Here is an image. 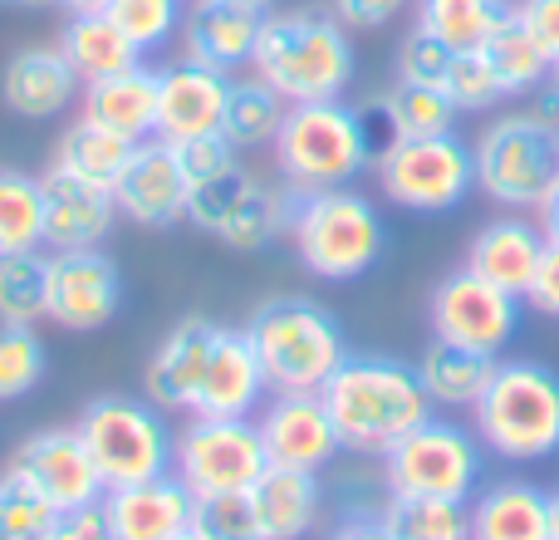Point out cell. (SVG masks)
Returning <instances> with one entry per match:
<instances>
[{"mask_svg":"<svg viewBox=\"0 0 559 540\" xmlns=\"http://www.w3.org/2000/svg\"><path fill=\"white\" fill-rule=\"evenodd\" d=\"M319 398L338 427V443L364 457H383L397 437L432 418V398L417 378V364L388 354H348L319 388Z\"/></svg>","mask_w":559,"mask_h":540,"instance_id":"6da1fadb","label":"cell"},{"mask_svg":"<svg viewBox=\"0 0 559 540\" xmlns=\"http://www.w3.org/2000/svg\"><path fill=\"white\" fill-rule=\"evenodd\" d=\"M251 69L285 104L344 98V89L354 84V45H348V30L338 25V15L280 10V15L261 20Z\"/></svg>","mask_w":559,"mask_h":540,"instance_id":"7a4b0ae2","label":"cell"},{"mask_svg":"<svg viewBox=\"0 0 559 540\" xmlns=\"http://www.w3.org/2000/svg\"><path fill=\"white\" fill-rule=\"evenodd\" d=\"M271 148H275V167H280L289 192L348 187L378 153L364 114L348 108L344 98L289 104V114H285V124H280Z\"/></svg>","mask_w":559,"mask_h":540,"instance_id":"3957f363","label":"cell"},{"mask_svg":"<svg viewBox=\"0 0 559 540\" xmlns=\"http://www.w3.org/2000/svg\"><path fill=\"white\" fill-rule=\"evenodd\" d=\"M472 413L476 437L506 462H545L559 453V374L540 359H496Z\"/></svg>","mask_w":559,"mask_h":540,"instance_id":"277c9868","label":"cell"},{"mask_svg":"<svg viewBox=\"0 0 559 540\" xmlns=\"http://www.w3.org/2000/svg\"><path fill=\"white\" fill-rule=\"evenodd\" d=\"M285 236L295 242L299 266L319 280H358L388 251L383 216L354 187L295 192V212H289Z\"/></svg>","mask_w":559,"mask_h":540,"instance_id":"5b68a950","label":"cell"},{"mask_svg":"<svg viewBox=\"0 0 559 540\" xmlns=\"http://www.w3.org/2000/svg\"><path fill=\"white\" fill-rule=\"evenodd\" d=\"M261 368L271 378V394H319L338 364L348 359V339L324 305L305 295L265 300L246 319Z\"/></svg>","mask_w":559,"mask_h":540,"instance_id":"8992f818","label":"cell"},{"mask_svg":"<svg viewBox=\"0 0 559 540\" xmlns=\"http://www.w3.org/2000/svg\"><path fill=\"white\" fill-rule=\"evenodd\" d=\"M472 157L476 187L511 212H540L559 187V128L531 114H501L486 124Z\"/></svg>","mask_w":559,"mask_h":540,"instance_id":"52a82bcc","label":"cell"},{"mask_svg":"<svg viewBox=\"0 0 559 540\" xmlns=\"http://www.w3.org/2000/svg\"><path fill=\"white\" fill-rule=\"evenodd\" d=\"M74 433L84 437L88 457H94L98 477H104V492L173 472V427H167L163 408L153 398H128V394L88 398L84 413L74 418Z\"/></svg>","mask_w":559,"mask_h":540,"instance_id":"ba28073f","label":"cell"},{"mask_svg":"<svg viewBox=\"0 0 559 540\" xmlns=\"http://www.w3.org/2000/svg\"><path fill=\"white\" fill-rule=\"evenodd\" d=\"M373 173L388 202L423 216L452 212L476 192V157L456 133L388 138L373 153Z\"/></svg>","mask_w":559,"mask_h":540,"instance_id":"9c48e42d","label":"cell"},{"mask_svg":"<svg viewBox=\"0 0 559 540\" xmlns=\"http://www.w3.org/2000/svg\"><path fill=\"white\" fill-rule=\"evenodd\" d=\"M265 467H271V457H265L255 418L187 413V423L173 433V472L192 486L197 502L251 492Z\"/></svg>","mask_w":559,"mask_h":540,"instance_id":"30bf717a","label":"cell"},{"mask_svg":"<svg viewBox=\"0 0 559 540\" xmlns=\"http://www.w3.org/2000/svg\"><path fill=\"white\" fill-rule=\"evenodd\" d=\"M383 482L397 496L472 502L481 486V437H472L462 423L427 418L383 453Z\"/></svg>","mask_w":559,"mask_h":540,"instance_id":"8fae6325","label":"cell"},{"mask_svg":"<svg viewBox=\"0 0 559 540\" xmlns=\"http://www.w3.org/2000/svg\"><path fill=\"white\" fill-rule=\"evenodd\" d=\"M427 319H432V339L481 349V354H501L515 339V329H521V295H511V290L491 285V280H481L476 270L462 266L432 290Z\"/></svg>","mask_w":559,"mask_h":540,"instance_id":"7c38bea8","label":"cell"},{"mask_svg":"<svg viewBox=\"0 0 559 540\" xmlns=\"http://www.w3.org/2000/svg\"><path fill=\"white\" fill-rule=\"evenodd\" d=\"M123 305V275L114 256L98 246L49 256V285H45V319H55L69 334H94Z\"/></svg>","mask_w":559,"mask_h":540,"instance_id":"4fadbf2b","label":"cell"},{"mask_svg":"<svg viewBox=\"0 0 559 540\" xmlns=\"http://www.w3.org/2000/svg\"><path fill=\"white\" fill-rule=\"evenodd\" d=\"M10 477L39 492L55 512H74V506H94L104 496V477H98L94 457H88L84 437L74 427H45L29 433L25 443L10 453L5 462Z\"/></svg>","mask_w":559,"mask_h":540,"instance_id":"5bb4252c","label":"cell"},{"mask_svg":"<svg viewBox=\"0 0 559 540\" xmlns=\"http://www.w3.org/2000/svg\"><path fill=\"white\" fill-rule=\"evenodd\" d=\"M261 427V443L271 467H295V472H324L344 443H338V427L329 418L324 398L319 394H275L261 403L255 413Z\"/></svg>","mask_w":559,"mask_h":540,"instance_id":"9a60e30c","label":"cell"},{"mask_svg":"<svg viewBox=\"0 0 559 540\" xmlns=\"http://www.w3.org/2000/svg\"><path fill=\"white\" fill-rule=\"evenodd\" d=\"M187 197H192V183H187L173 143H163V138L133 143V157H128V167L114 183L118 216L163 232V226L187 222Z\"/></svg>","mask_w":559,"mask_h":540,"instance_id":"2e32d148","label":"cell"},{"mask_svg":"<svg viewBox=\"0 0 559 540\" xmlns=\"http://www.w3.org/2000/svg\"><path fill=\"white\" fill-rule=\"evenodd\" d=\"M98 512H104L114 540H173L177 531L192 526L197 496L177 472H157L143 482L108 486L98 496Z\"/></svg>","mask_w":559,"mask_h":540,"instance_id":"e0dca14e","label":"cell"},{"mask_svg":"<svg viewBox=\"0 0 559 540\" xmlns=\"http://www.w3.org/2000/svg\"><path fill=\"white\" fill-rule=\"evenodd\" d=\"M226 98H231V74L206 69L197 59L157 69V133L163 143H182L197 133H222Z\"/></svg>","mask_w":559,"mask_h":540,"instance_id":"ac0fdd59","label":"cell"},{"mask_svg":"<svg viewBox=\"0 0 559 540\" xmlns=\"http://www.w3.org/2000/svg\"><path fill=\"white\" fill-rule=\"evenodd\" d=\"M271 394V378L261 368V354H255L251 334L231 325H216V344L212 359H206L202 388H197V408L192 413L206 418H255Z\"/></svg>","mask_w":559,"mask_h":540,"instance_id":"d6986e66","label":"cell"},{"mask_svg":"<svg viewBox=\"0 0 559 540\" xmlns=\"http://www.w3.org/2000/svg\"><path fill=\"white\" fill-rule=\"evenodd\" d=\"M212 344H216V325L202 315L182 319V325H173L163 334V344L153 349V359L143 368V388L163 413H192L197 408V388H202Z\"/></svg>","mask_w":559,"mask_h":540,"instance_id":"ffe728a7","label":"cell"},{"mask_svg":"<svg viewBox=\"0 0 559 540\" xmlns=\"http://www.w3.org/2000/svg\"><path fill=\"white\" fill-rule=\"evenodd\" d=\"M261 20H265L261 10L231 5V0H192L182 15V59L236 74V69L251 64Z\"/></svg>","mask_w":559,"mask_h":540,"instance_id":"44dd1931","label":"cell"},{"mask_svg":"<svg viewBox=\"0 0 559 540\" xmlns=\"http://www.w3.org/2000/svg\"><path fill=\"white\" fill-rule=\"evenodd\" d=\"M39 183H45V246L79 251V246L108 242V232L118 222V202L108 187L79 183V177L55 173V167Z\"/></svg>","mask_w":559,"mask_h":540,"instance_id":"7402d4cb","label":"cell"},{"mask_svg":"<svg viewBox=\"0 0 559 540\" xmlns=\"http://www.w3.org/2000/svg\"><path fill=\"white\" fill-rule=\"evenodd\" d=\"M79 74L69 69V59L59 49L29 45L20 55L5 59V74H0V98L15 118H59L69 104H74Z\"/></svg>","mask_w":559,"mask_h":540,"instance_id":"603a6c76","label":"cell"},{"mask_svg":"<svg viewBox=\"0 0 559 540\" xmlns=\"http://www.w3.org/2000/svg\"><path fill=\"white\" fill-rule=\"evenodd\" d=\"M545 242H550L545 226L525 222V216H496V222H486L481 232L472 236L466 270H476L481 280H491V285H501V290H511V295L525 300Z\"/></svg>","mask_w":559,"mask_h":540,"instance_id":"cb8c5ba5","label":"cell"},{"mask_svg":"<svg viewBox=\"0 0 559 540\" xmlns=\"http://www.w3.org/2000/svg\"><path fill=\"white\" fill-rule=\"evenodd\" d=\"M79 118L128 138V143L153 138L157 133V69L133 64V69H123V74H108V79L84 84Z\"/></svg>","mask_w":559,"mask_h":540,"instance_id":"d4e9b609","label":"cell"},{"mask_svg":"<svg viewBox=\"0 0 559 540\" xmlns=\"http://www.w3.org/2000/svg\"><path fill=\"white\" fill-rule=\"evenodd\" d=\"M466 540H550V492L531 482H491L466 502Z\"/></svg>","mask_w":559,"mask_h":540,"instance_id":"484cf974","label":"cell"},{"mask_svg":"<svg viewBox=\"0 0 559 540\" xmlns=\"http://www.w3.org/2000/svg\"><path fill=\"white\" fill-rule=\"evenodd\" d=\"M319 472L295 467H265L251 486V512L261 526V540H305L319 521Z\"/></svg>","mask_w":559,"mask_h":540,"instance_id":"4316f807","label":"cell"},{"mask_svg":"<svg viewBox=\"0 0 559 540\" xmlns=\"http://www.w3.org/2000/svg\"><path fill=\"white\" fill-rule=\"evenodd\" d=\"M59 55L69 59V69L79 74V84L123 74V69L143 64V49L108 20V10H88V15H69L64 35H59Z\"/></svg>","mask_w":559,"mask_h":540,"instance_id":"83f0119b","label":"cell"},{"mask_svg":"<svg viewBox=\"0 0 559 540\" xmlns=\"http://www.w3.org/2000/svg\"><path fill=\"white\" fill-rule=\"evenodd\" d=\"M491 374H496V354L447 344V339H432L423 349V359H417V378H423L432 408H472L486 394Z\"/></svg>","mask_w":559,"mask_h":540,"instance_id":"f1b7e54d","label":"cell"},{"mask_svg":"<svg viewBox=\"0 0 559 540\" xmlns=\"http://www.w3.org/2000/svg\"><path fill=\"white\" fill-rule=\"evenodd\" d=\"M128 157H133V143H128V138H118V133H108V128L79 118V124L59 138L55 163L49 167H55V173L79 177V183H94V187H108V192H114V183H118V173L128 167Z\"/></svg>","mask_w":559,"mask_h":540,"instance_id":"f546056e","label":"cell"},{"mask_svg":"<svg viewBox=\"0 0 559 540\" xmlns=\"http://www.w3.org/2000/svg\"><path fill=\"white\" fill-rule=\"evenodd\" d=\"M506 15H511V0H417L413 30L462 55V49H481Z\"/></svg>","mask_w":559,"mask_h":540,"instance_id":"4dcf8cb0","label":"cell"},{"mask_svg":"<svg viewBox=\"0 0 559 540\" xmlns=\"http://www.w3.org/2000/svg\"><path fill=\"white\" fill-rule=\"evenodd\" d=\"M289 104L275 94L265 79H231V98H226V118L222 133L236 153H251V148H271L280 124H285Z\"/></svg>","mask_w":559,"mask_h":540,"instance_id":"1f68e13d","label":"cell"},{"mask_svg":"<svg viewBox=\"0 0 559 540\" xmlns=\"http://www.w3.org/2000/svg\"><path fill=\"white\" fill-rule=\"evenodd\" d=\"M383 531L393 540H466V502L452 496H397L388 492V506L378 512Z\"/></svg>","mask_w":559,"mask_h":540,"instance_id":"d6a6232c","label":"cell"},{"mask_svg":"<svg viewBox=\"0 0 559 540\" xmlns=\"http://www.w3.org/2000/svg\"><path fill=\"white\" fill-rule=\"evenodd\" d=\"M45 246V183L20 167H0V256Z\"/></svg>","mask_w":559,"mask_h":540,"instance_id":"836d02e7","label":"cell"},{"mask_svg":"<svg viewBox=\"0 0 559 540\" xmlns=\"http://www.w3.org/2000/svg\"><path fill=\"white\" fill-rule=\"evenodd\" d=\"M481 55L491 59V69L501 74L506 98H515V94H535V89H540L545 79H550V55H545V49L531 39V30H525L521 20H515V10L491 30V39L481 45Z\"/></svg>","mask_w":559,"mask_h":540,"instance_id":"e575fe53","label":"cell"},{"mask_svg":"<svg viewBox=\"0 0 559 540\" xmlns=\"http://www.w3.org/2000/svg\"><path fill=\"white\" fill-rule=\"evenodd\" d=\"M388 138H432V133H452V98L432 84H403L397 79L383 98H378Z\"/></svg>","mask_w":559,"mask_h":540,"instance_id":"d590c367","label":"cell"},{"mask_svg":"<svg viewBox=\"0 0 559 540\" xmlns=\"http://www.w3.org/2000/svg\"><path fill=\"white\" fill-rule=\"evenodd\" d=\"M289 212H295V192H280V187L255 183V192L246 197V207L222 226L216 242H226L231 251H261L271 246L280 232H289Z\"/></svg>","mask_w":559,"mask_h":540,"instance_id":"8d00e7d4","label":"cell"},{"mask_svg":"<svg viewBox=\"0 0 559 540\" xmlns=\"http://www.w3.org/2000/svg\"><path fill=\"white\" fill-rule=\"evenodd\" d=\"M45 285H49V256L39 251L0 256V319L5 325L45 319Z\"/></svg>","mask_w":559,"mask_h":540,"instance_id":"74e56055","label":"cell"},{"mask_svg":"<svg viewBox=\"0 0 559 540\" xmlns=\"http://www.w3.org/2000/svg\"><path fill=\"white\" fill-rule=\"evenodd\" d=\"M45 339L35 334V325H5L0 319V403H15V398H29L39 384H45Z\"/></svg>","mask_w":559,"mask_h":540,"instance_id":"f35d334b","label":"cell"},{"mask_svg":"<svg viewBox=\"0 0 559 540\" xmlns=\"http://www.w3.org/2000/svg\"><path fill=\"white\" fill-rule=\"evenodd\" d=\"M261 177H251L241 163H231L226 173L206 177V183H192V197H187V222L206 236H222V226L231 222L236 212L246 207V197L255 192Z\"/></svg>","mask_w":559,"mask_h":540,"instance_id":"ab89813d","label":"cell"},{"mask_svg":"<svg viewBox=\"0 0 559 540\" xmlns=\"http://www.w3.org/2000/svg\"><path fill=\"white\" fill-rule=\"evenodd\" d=\"M442 94L452 98L456 114H486V108H496L506 98V84L481 49H462V55H452V69H447V79H442Z\"/></svg>","mask_w":559,"mask_h":540,"instance_id":"60d3db41","label":"cell"},{"mask_svg":"<svg viewBox=\"0 0 559 540\" xmlns=\"http://www.w3.org/2000/svg\"><path fill=\"white\" fill-rule=\"evenodd\" d=\"M108 20L147 55L182 30V0H108Z\"/></svg>","mask_w":559,"mask_h":540,"instance_id":"b9f144b4","label":"cell"},{"mask_svg":"<svg viewBox=\"0 0 559 540\" xmlns=\"http://www.w3.org/2000/svg\"><path fill=\"white\" fill-rule=\"evenodd\" d=\"M55 516L59 512L39 492H29L20 477L0 472V540H45Z\"/></svg>","mask_w":559,"mask_h":540,"instance_id":"7bdbcfd3","label":"cell"},{"mask_svg":"<svg viewBox=\"0 0 559 540\" xmlns=\"http://www.w3.org/2000/svg\"><path fill=\"white\" fill-rule=\"evenodd\" d=\"M192 526L206 540H261V526H255V512H251V492L206 496V502H197Z\"/></svg>","mask_w":559,"mask_h":540,"instance_id":"ee69618b","label":"cell"},{"mask_svg":"<svg viewBox=\"0 0 559 540\" xmlns=\"http://www.w3.org/2000/svg\"><path fill=\"white\" fill-rule=\"evenodd\" d=\"M452 55H456V49H447L442 39L413 30V35L403 39V49H397V79H403V84H432V89H442L447 69H452Z\"/></svg>","mask_w":559,"mask_h":540,"instance_id":"f6af8a7d","label":"cell"},{"mask_svg":"<svg viewBox=\"0 0 559 540\" xmlns=\"http://www.w3.org/2000/svg\"><path fill=\"white\" fill-rule=\"evenodd\" d=\"M177 163H182L187 183H206V177L226 173V167L236 163V148L226 143V133H197V138H182V143H173Z\"/></svg>","mask_w":559,"mask_h":540,"instance_id":"bcb514c9","label":"cell"},{"mask_svg":"<svg viewBox=\"0 0 559 540\" xmlns=\"http://www.w3.org/2000/svg\"><path fill=\"white\" fill-rule=\"evenodd\" d=\"M515 20L531 30V39L550 55V64L559 59V0H515Z\"/></svg>","mask_w":559,"mask_h":540,"instance_id":"7dc6e473","label":"cell"},{"mask_svg":"<svg viewBox=\"0 0 559 540\" xmlns=\"http://www.w3.org/2000/svg\"><path fill=\"white\" fill-rule=\"evenodd\" d=\"M525 305L540 309V315H550V319H559V242H555V236L545 242V251H540L535 280H531V290H525Z\"/></svg>","mask_w":559,"mask_h":540,"instance_id":"c3c4849f","label":"cell"},{"mask_svg":"<svg viewBox=\"0 0 559 540\" xmlns=\"http://www.w3.org/2000/svg\"><path fill=\"white\" fill-rule=\"evenodd\" d=\"M403 10H407V0H334V15L344 30H383Z\"/></svg>","mask_w":559,"mask_h":540,"instance_id":"681fc988","label":"cell"},{"mask_svg":"<svg viewBox=\"0 0 559 540\" xmlns=\"http://www.w3.org/2000/svg\"><path fill=\"white\" fill-rule=\"evenodd\" d=\"M45 540H114V531H108L104 512H98V502H94V506H74V512H59Z\"/></svg>","mask_w":559,"mask_h":540,"instance_id":"f907efd6","label":"cell"},{"mask_svg":"<svg viewBox=\"0 0 559 540\" xmlns=\"http://www.w3.org/2000/svg\"><path fill=\"white\" fill-rule=\"evenodd\" d=\"M525 98H531V108H525V114L540 118V124H550V128H559V84L545 79V84L535 89V94H525Z\"/></svg>","mask_w":559,"mask_h":540,"instance_id":"816d5d0a","label":"cell"},{"mask_svg":"<svg viewBox=\"0 0 559 540\" xmlns=\"http://www.w3.org/2000/svg\"><path fill=\"white\" fill-rule=\"evenodd\" d=\"M329 540H393L383 531V521L378 516H354V521H344Z\"/></svg>","mask_w":559,"mask_h":540,"instance_id":"f5cc1de1","label":"cell"},{"mask_svg":"<svg viewBox=\"0 0 559 540\" xmlns=\"http://www.w3.org/2000/svg\"><path fill=\"white\" fill-rule=\"evenodd\" d=\"M540 226H545V236H555V242H559V187L550 192V202L540 207Z\"/></svg>","mask_w":559,"mask_h":540,"instance_id":"db71d44e","label":"cell"},{"mask_svg":"<svg viewBox=\"0 0 559 540\" xmlns=\"http://www.w3.org/2000/svg\"><path fill=\"white\" fill-rule=\"evenodd\" d=\"M55 5H64L69 15H88V10H108V0H55Z\"/></svg>","mask_w":559,"mask_h":540,"instance_id":"11a10c76","label":"cell"},{"mask_svg":"<svg viewBox=\"0 0 559 540\" xmlns=\"http://www.w3.org/2000/svg\"><path fill=\"white\" fill-rule=\"evenodd\" d=\"M550 540H559V486L550 492Z\"/></svg>","mask_w":559,"mask_h":540,"instance_id":"9f6ffc18","label":"cell"},{"mask_svg":"<svg viewBox=\"0 0 559 540\" xmlns=\"http://www.w3.org/2000/svg\"><path fill=\"white\" fill-rule=\"evenodd\" d=\"M0 5H15V10H35V5H49V0H0Z\"/></svg>","mask_w":559,"mask_h":540,"instance_id":"6f0895ef","label":"cell"},{"mask_svg":"<svg viewBox=\"0 0 559 540\" xmlns=\"http://www.w3.org/2000/svg\"><path fill=\"white\" fill-rule=\"evenodd\" d=\"M231 5H246V10H261V15H265V10H271V0H231Z\"/></svg>","mask_w":559,"mask_h":540,"instance_id":"680465c9","label":"cell"},{"mask_svg":"<svg viewBox=\"0 0 559 540\" xmlns=\"http://www.w3.org/2000/svg\"><path fill=\"white\" fill-rule=\"evenodd\" d=\"M173 540H206V536H202V531H197V526H187V531H177Z\"/></svg>","mask_w":559,"mask_h":540,"instance_id":"91938a15","label":"cell"},{"mask_svg":"<svg viewBox=\"0 0 559 540\" xmlns=\"http://www.w3.org/2000/svg\"><path fill=\"white\" fill-rule=\"evenodd\" d=\"M550 84H559V59H555V64H550Z\"/></svg>","mask_w":559,"mask_h":540,"instance_id":"94428289","label":"cell"}]
</instances>
